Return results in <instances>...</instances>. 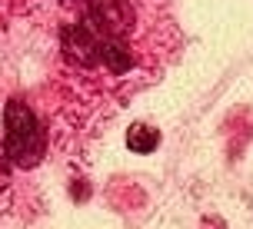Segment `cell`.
I'll use <instances>...</instances> for the list:
<instances>
[{
  "instance_id": "6da1fadb",
  "label": "cell",
  "mask_w": 253,
  "mask_h": 229,
  "mask_svg": "<svg viewBox=\"0 0 253 229\" xmlns=\"http://www.w3.org/2000/svg\"><path fill=\"white\" fill-rule=\"evenodd\" d=\"M3 150L17 166L40 163L43 156V133H40V120L34 116V110L24 100H10L3 110Z\"/></svg>"
},
{
  "instance_id": "7a4b0ae2",
  "label": "cell",
  "mask_w": 253,
  "mask_h": 229,
  "mask_svg": "<svg viewBox=\"0 0 253 229\" xmlns=\"http://www.w3.org/2000/svg\"><path fill=\"white\" fill-rule=\"evenodd\" d=\"M87 20L103 37H126L137 24L130 0H87Z\"/></svg>"
},
{
  "instance_id": "3957f363",
  "label": "cell",
  "mask_w": 253,
  "mask_h": 229,
  "mask_svg": "<svg viewBox=\"0 0 253 229\" xmlns=\"http://www.w3.org/2000/svg\"><path fill=\"white\" fill-rule=\"evenodd\" d=\"M100 37L103 33H97L93 27H63L60 30L67 57L77 60V64H84V66L100 64Z\"/></svg>"
},
{
  "instance_id": "277c9868",
  "label": "cell",
  "mask_w": 253,
  "mask_h": 229,
  "mask_svg": "<svg viewBox=\"0 0 253 229\" xmlns=\"http://www.w3.org/2000/svg\"><path fill=\"white\" fill-rule=\"evenodd\" d=\"M160 146V133L147 123H133V127L126 130V150L130 153H140V156H147Z\"/></svg>"
},
{
  "instance_id": "5b68a950",
  "label": "cell",
  "mask_w": 253,
  "mask_h": 229,
  "mask_svg": "<svg viewBox=\"0 0 253 229\" xmlns=\"http://www.w3.org/2000/svg\"><path fill=\"white\" fill-rule=\"evenodd\" d=\"M100 60L110 66L114 73H126V70L133 66V57H130L114 37H100Z\"/></svg>"
},
{
  "instance_id": "8992f818",
  "label": "cell",
  "mask_w": 253,
  "mask_h": 229,
  "mask_svg": "<svg viewBox=\"0 0 253 229\" xmlns=\"http://www.w3.org/2000/svg\"><path fill=\"white\" fill-rule=\"evenodd\" d=\"M3 179H7V169H3V166H0V186H3Z\"/></svg>"
}]
</instances>
